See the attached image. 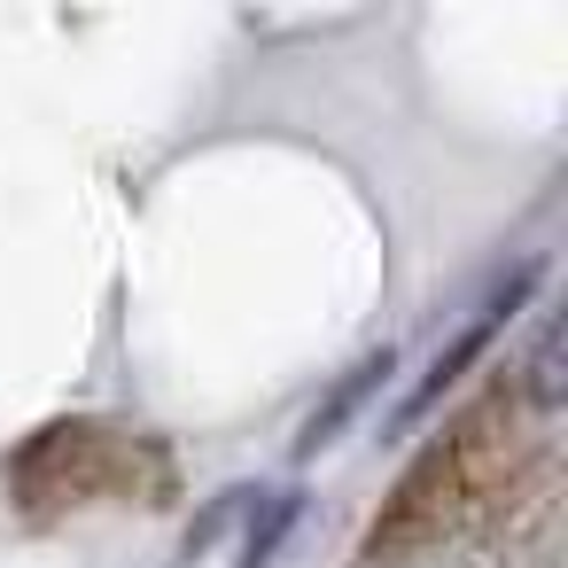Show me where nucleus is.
I'll use <instances>...</instances> for the list:
<instances>
[{
  "label": "nucleus",
  "mask_w": 568,
  "mask_h": 568,
  "mask_svg": "<svg viewBox=\"0 0 568 568\" xmlns=\"http://www.w3.org/2000/svg\"><path fill=\"white\" fill-rule=\"evenodd\" d=\"M529 288H537V265H514V273H506V288H490V296H483V312H475V320H467V327H459V335H452V343L436 351L428 382H420V389H413V397L397 405V428H405V420H420V413H428V405H436V397H444V389H452V382H459V374H467V366H475V358L490 351V335H498V327L514 320V304H521Z\"/></svg>",
  "instance_id": "nucleus-1"
},
{
  "label": "nucleus",
  "mask_w": 568,
  "mask_h": 568,
  "mask_svg": "<svg viewBox=\"0 0 568 568\" xmlns=\"http://www.w3.org/2000/svg\"><path fill=\"white\" fill-rule=\"evenodd\" d=\"M529 405H560V320L537 327V351H529Z\"/></svg>",
  "instance_id": "nucleus-4"
},
{
  "label": "nucleus",
  "mask_w": 568,
  "mask_h": 568,
  "mask_svg": "<svg viewBox=\"0 0 568 568\" xmlns=\"http://www.w3.org/2000/svg\"><path fill=\"white\" fill-rule=\"evenodd\" d=\"M389 374H397V351H389V343H382V351H366V358H358V366H351V374H343V382H335V389L312 405V420H304V436H296V459L327 452V444L351 428V413H358V405H366V397H374Z\"/></svg>",
  "instance_id": "nucleus-2"
},
{
  "label": "nucleus",
  "mask_w": 568,
  "mask_h": 568,
  "mask_svg": "<svg viewBox=\"0 0 568 568\" xmlns=\"http://www.w3.org/2000/svg\"><path fill=\"white\" fill-rule=\"evenodd\" d=\"M288 521H296V490H273L265 498V514L250 521V537H242V568H265L273 560V545L288 537Z\"/></svg>",
  "instance_id": "nucleus-3"
}]
</instances>
